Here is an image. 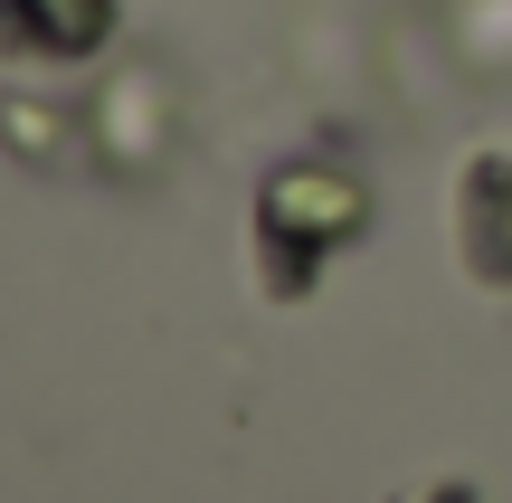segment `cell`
<instances>
[{
    "mask_svg": "<svg viewBox=\"0 0 512 503\" xmlns=\"http://www.w3.org/2000/svg\"><path fill=\"white\" fill-rule=\"evenodd\" d=\"M370 228V190L361 171L323 162V152H294L256 181V209H247V247H256V295L266 304H304L323 285V266L342 257L351 238Z\"/></svg>",
    "mask_w": 512,
    "mask_h": 503,
    "instance_id": "cell-1",
    "label": "cell"
},
{
    "mask_svg": "<svg viewBox=\"0 0 512 503\" xmlns=\"http://www.w3.org/2000/svg\"><path fill=\"white\" fill-rule=\"evenodd\" d=\"M456 257L484 295H512V152H465L456 171Z\"/></svg>",
    "mask_w": 512,
    "mask_h": 503,
    "instance_id": "cell-2",
    "label": "cell"
},
{
    "mask_svg": "<svg viewBox=\"0 0 512 503\" xmlns=\"http://www.w3.org/2000/svg\"><path fill=\"white\" fill-rule=\"evenodd\" d=\"M408 503H475V485H465V475H446V485H427V494H408Z\"/></svg>",
    "mask_w": 512,
    "mask_h": 503,
    "instance_id": "cell-6",
    "label": "cell"
},
{
    "mask_svg": "<svg viewBox=\"0 0 512 503\" xmlns=\"http://www.w3.org/2000/svg\"><path fill=\"white\" fill-rule=\"evenodd\" d=\"M95 133H105V162L143 171L152 152H162V76H124V86H105V105H95Z\"/></svg>",
    "mask_w": 512,
    "mask_h": 503,
    "instance_id": "cell-4",
    "label": "cell"
},
{
    "mask_svg": "<svg viewBox=\"0 0 512 503\" xmlns=\"http://www.w3.org/2000/svg\"><path fill=\"white\" fill-rule=\"evenodd\" d=\"M114 38V0H0V57L19 67H76Z\"/></svg>",
    "mask_w": 512,
    "mask_h": 503,
    "instance_id": "cell-3",
    "label": "cell"
},
{
    "mask_svg": "<svg viewBox=\"0 0 512 503\" xmlns=\"http://www.w3.org/2000/svg\"><path fill=\"white\" fill-rule=\"evenodd\" d=\"M0 114H10V143L19 152H57V133H67V124H57V105H0Z\"/></svg>",
    "mask_w": 512,
    "mask_h": 503,
    "instance_id": "cell-5",
    "label": "cell"
}]
</instances>
